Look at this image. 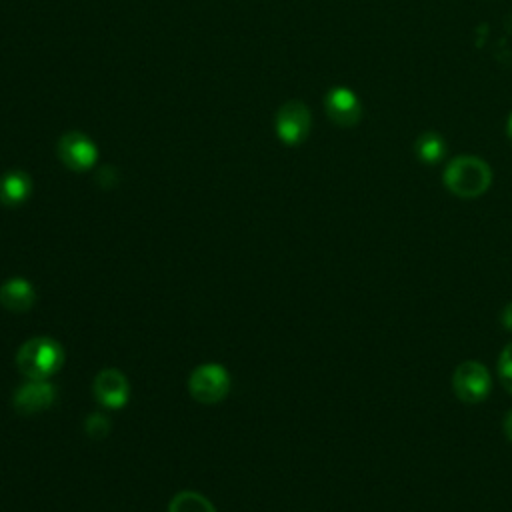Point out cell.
<instances>
[{"mask_svg": "<svg viewBox=\"0 0 512 512\" xmlns=\"http://www.w3.org/2000/svg\"><path fill=\"white\" fill-rule=\"evenodd\" d=\"M442 182L454 196L470 200L482 196L490 188L492 170L478 156H456L446 164Z\"/></svg>", "mask_w": 512, "mask_h": 512, "instance_id": "cell-1", "label": "cell"}, {"mask_svg": "<svg viewBox=\"0 0 512 512\" xmlns=\"http://www.w3.org/2000/svg\"><path fill=\"white\" fill-rule=\"evenodd\" d=\"M64 364V350L60 342L48 336H34L26 340L16 352V366L28 380H48Z\"/></svg>", "mask_w": 512, "mask_h": 512, "instance_id": "cell-2", "label": "cell"}, {"mask_svg": "<svg viewBox=\"0 0 512 512\" xmlns=\"http://www.w3.org/2000/svg\"><path fill=\"white\" fill-rule=\"evenodd\" d=\"M188 392L200 404L222 402L230 392V374L222 364H200L188 378Z\"/></svg>", "mask_w": 512, "mask_h": 512, "instance_id": "cell-3", "label": "cell"}, {"mask_svg": "<svg viewBox=\"0 0 512 512\" xmlns=\"http://www.w3.org/2000/svg\"><path fill=\"white\" fill-rule=\"evenodd\" d=\"M452 390L464 404L484 402L492 390L490 370L476 360H464L452 374Z\"/></svg>", "mask_w": 512, "mask_h": 512, "instance_id": "cell-4", "label": "cell"}, {"mask_svg": "<svg viewBox=\"0 0 512 512\" xmlns=\"http://www.w3.org/2000/svg\"><path fill=\"white\" fill-rule=\"evenodd\" d=\"M312 128V114L300 100L284 102L274 116V130L280 142L286 146H300Z\"/></svg>", "mask_w": 512, "mask_h": 512, "instance_id": "cell-5", "label": "cell"}, {"mask_svg": "<svg viewBox=\"0 0 512 512\" xmlns=\"http://www.w3.org/2000/svg\"><path fill=\"white\" fill-rule=\"evenodd\" d=\"M56 154L60 158V162L74 172H86L90 168H94L96 160H98V146L94 144V140L90 136H86L84 132L78 130H70L64 132L58 138L56 144Z\"/></svg>", "mask_w": 512, "mask_h": 512, "instance_id": "cell-6", "label": "cell"}, {"mask_svg": "<svg viewBox=\"0 0 512 512\" xmlns=\"http://www.w3.org/2000/svg\"><path fill=\"white\" fill-rule=\"evenodd\" d=\"M324 112L332 124L340 128H352L362 118V102L354 90L346 86H336L324 96Z\"/></svg>", "mask_w": 512, "mask_h": 512, "instance_id": "cell-7", "label": "cell"}, {"mask_svg": "<svg viewBox=\"0 0 512 512\" xmlns=\"http://www.w3.org/2000/svg\"><path fill=\"white\" fill-rule=\"evenodd\" d=\"M92 390H94L98 404L104 408H110V410L124 408L130 400V382L124 376V372H120L116 368L100 370L94 378Z\"/></svg>", "mask_w": 512, "mask_h": 512, "instance_id": "cell-8", "label": "cell"}, {"mask_svg": "<svg viewBox=\"0 0 512 512\" xmlns=\"http://www.w3.org/2000/svg\"><path fill=\"white\" fill-rule=\"evenodd\" d=\"M56 400V388L48 380H28L14 392L12 406L22 416L44 412Z\"/></svg>", "mask_w": 512, "mask_h": 512, "instance_id": "cell-9", "label": "cell"}, {"mask_svg": "<svg viewBox=\"0 0 512 512\" xmlns=\"http://www.w3.org/2000/svg\"><path fill=\"white\" fill-rule=\"evenodd\" d=\"M36 302V290L26 278H10L0 286V306L14 314L28 312Z\"/></svg>", "mask_w": 512, "mask_h": 512, "instance_id": "cell-10", "label": "cell"}, {"mask_svg": "<svg viewBox=\"0 0 512 512\" xmlns=\"http://www.w3.org/2000/svg\"><path fill=\"white\" fill-rule=\"evenodd\" d=\"M32 194V178L24 170H8L0 178V204L8 208L22 206Z\"/></svg>", "mask_w": 512, "mask_h": 512, "instance_id": "cell-11", "label": "cell"}, {"mask_svg": "<svg viewBox=\"0 0 512 512\" xmlns=\"http://www.w3.org/2000/svg\"><path fill=\"white\" fill-rule=\"evenodd\" d=\"M414 154L422 164H440L448 154V144L436 130H424L414 142Z\"/></svg>", "mask_w": 512, "mask_h": 512, "instance_id": "cell-12", "label": "cell"}, {"mask_svg": "<svg viewBox=\"0 0 512 512\" xmlns=\"http://www.w3.org/2000/svg\"><path fill=\"white\" fill-rule=\"evenodd\" d=\"M168 512H216V508L206 496L194 490H182L172 498Z\"/></svg>", "mask_w": 512, "mask_h": 512, "instance_id": "cell-13", "label": "cell"}, {"mask_svg": "<svg viewBox=\"0 0 512 512\" xmlns=\"http://www.w3.org/2000/svg\"><path fill=\"white\" fill-rule=\"evenodd\" d=\"M84 430H86V434H88L92 440H102V438H106L108 432H110V420H108L104 414L94 412V414H90V416L86 418Z\"/></svg>", "mask_w": 512, "mask_h": 512, "instance_id": "cell-14", "label": "cell"}, {"mask_svg": "<svg viewBox=\"0 0 512 512\" xmlns=\"http://www.w3.org/2000/svg\"><path fill=\"white\" fill-rule=\"evenodd\" d=\"M498 378L502 386L512 394V342H508L498 356Z\"/></svg>", "mask_w": 512, "mask_h": 512, "instance_id": "cell-15", "label": "cell"}, {"mask_svg": "<svg viewBox=\"0 0 512 512\" xmlns=\"http://www.w3.org/2000/svg\"><path fill=\"white\" fill-rule=\"evenodd\" d=\"M500 322H502V326H504L508 332H512V302H508V304L502 308Z\"/></svg>", "mask_w": 512, "mask_h": 512, "instance_id": "cell-16", "label": "cell"}, {"mask_svg": "<svg viewBox=\"0 0 512 512\" xmlns=\"http://www.w3.org/2000/svg\"><path fill=\"white\" fill-rule=\"evenodd\" d=\"M504 434L512 442V410L504 416Z\"/></svg>", "mask_w": 512, "mask_h": 512, "instance_id": "cell-17", "label": "cell"}, {"mask_svg": "<svg viewBox=\"0 0 512 512\" xmlns=\"http://www.w3.org/2000/svg\"><path fill=\"white\" fill-rule=\"evenodd\" d=\"M506 134H508V140L512 142V114L508 116V122H506Z\"/></svg>", "mask_w": 512, "mask_h": 512, "instance_id": "cell-18", "label": "cell"}]
</instances>
